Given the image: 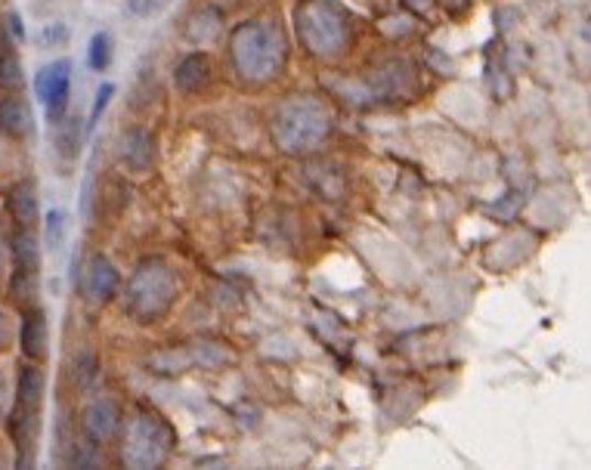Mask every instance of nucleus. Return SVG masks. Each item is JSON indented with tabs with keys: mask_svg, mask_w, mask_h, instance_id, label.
Wrapping results in <instances>:
<instances>
[{
	"mask_svg": "<svg viewBox=\"0 0 591 470\" xmlns=\"http://www.w3.org/2000/svg\"><path fill=\"white\" fill-rule=\"evenodd\" d=\"M232 75L245 87H263L273 84L288 59V41L280 22L273 19H245L230 32Z\"/></svg>",
	"mask_w": 591,
	"mask_h": 470,
	"instance_id": "f257e3e1",
	"label": "nucleus"
},
{
	"mask_svg": "<svg viewBox=\"0 0 591 470\" xmlns=\"http://www.w3.org/2000/svg\"><path fill=\"white\" fill-rule=\"evenodd\" d=\"M295 34L313 59L338 63L357 41V17L341 0H297Z\"/></svg>",
	"mask_w": 591,
	"mask_h": 470,
	"instance_id": "f03ea898",
	"label": "nucleus"
},
{
	"mask_svg": "<svg viewBox=\"0 0 591 470\" xmlns=\"http://www.w3.org/2000/svg\"><path fill=\"white\" fill-rule=\"evenodd\" d=\"M273 143L285 155H313L335 130V112L322 97L295 94L273 112Z\"/></svg>",
	"mask_w": 591,
	"mask_h": 470,
	"instance_id": "7ed1b4c3",
	"label": "nucleus"
},
{
	"mask_svg": "<svg viewBox=\"0 0 591 470\" xmlns=\"http://www.w3.org/2000/svg\"><path fill=\"white\" fill-rule=\"evenodd\" d=\"M177 273L162 258H146L136 263L131 282L124 288V313L133 323L155 325L165 319L177 300Z\"/></svg>",
	"mask_w": 591,
	"mask_h": 470,
	"instance_id": "20e7f679",
	"label": "nucleus"
},
{
	"mask_svg": "<svg viewBox=\"0 0 591 470\" xmlns=\"http://www.w3.org/2000/svg\"><path fill=\"white\" fill-rule=\"evenodd\" d=\"M44 390H47V374L41 362H29L17 378V393H13V412H10V437L17 446V464H34V442H37V424H41V408H44Z\"/></svg>",
	"mask_w": 591,
	"mask_h": 470,
	"instance_id": "39448f33",
	"label": "nucleus"
},
{
	"mask_svg": "<svg viewBox=\"0 0 591 470\" xmlns=\"http://www.w3.org/2000/svg\"><path fill=\"white\" fill-rule=\"evenodd\" d=\"M174 427L158 412H136L121 434V464L133 470H155L174 455Z\"/></svg>",
	"mask_w": 591,
	"mask_h": 470,
	"instance_id": "423d86ee",
	"label": "nucleus"
},
{
	"mask_svg": "<svg viewBox=\"0 0 591 470\" xmlns=\"http://www.w3.org/2000/svg\"><path fill=\"white\" fill-rule=\"evenodd\" d=\"M232 350L217 341H189L167 347L149 357V372L155 374H183L198 372V369H223L232 362Z\"/></svg>",
	"mask_w": 591,
	"mask_h": 470,
	"instance_id": "0eeeda50",
	"label": "nucleus"
},
{
	"mask_svg": "<svg viewBox=\"0 0 591 470\" xmlns=\"http://www.w3.org/2000/svg\"><path fill=\"white\" fill-rule=\"evenodd\" d=\"M360 97L369 102H396V99H409L418 94V75H415V65L403 56H391V59H381L362 81Z\"/></svg>",
	"mask_w": 591,
	"mask_h": 470,
	"instance_id": "6e6552de",
	"label": "nucleus"
},
{
	"mask_svg": "<svg viewBox=\"0 0 591 470\" xmlns=\"http://www.w3.org/2000/svg\"><path fill=\"white\" fill-rule=\"evenodd\" d=\"M34 97L44 106L50 124L63 121L68 114V97H72V63L59 59V63L44 65L34 75Z\"/></svg>",
	"mask_w": 591,
	"mask_h": 470,
	"instance_id": "1a4fd4ad",
	"label": "nucleus"
},
{
	"mask_svg": "<svg viewBox=\"0 0 591 470\" xmlns=\"http://www.w3.org/2000/svg\"><path fill=\"white\" fill-rule=\"evenodd\" d=\"M121 424H124V412H121V406H118L112 396H97L81 412L84 437L90 439L94 446H106V442L118 439Z\"/></svg>",
	"mask_w": 591,
	"mask_h": 470,
	"instance_id": "9d476101",
	"label": "nucleus"
},
{
	"mask_svg": "<svg viewBox=\"0 0 591 470\" xmlns=\"http://www.w3.org/2000/svg\"><path fill=\"white\" fill-rule=\"evenodd\" d=\"M158 159L155 133L146 128H128L118 140V162L128 174H149Z\"/></svg>",
	"mask_w": 591,
	"mask_h": 470,
	"instance_id": "9b49d317",
	"label": "nucleus"
},
{
	"mask_svg": "<svg viewBox=\"0 0 591 470\" xmlns=\"http://www.w3.org/2000/svg\"><path fill=\"white\" fill-rule=\"evenodd\" d=\"M84 288H87V297H90L94 304L116 300L118 292H121V273H118L112 258H106V254H94V258H90L87 273H84Z\"/></svg>",
	"mask_w": 591,
	"mask_h": 470,
	"instance_id": "f8f14e48",
	"label": "nucleus"
},
{
	"mask_svg": "<svg viewBox=\"0 0 591 470\" xmlns=\"http://www.w3.org/2000/svg\"><path fill=\"white\" fill-rule=\"evenodd\" d=\"M0 136L13 143H29L34 136V114L29 99L19 94H7L0 99Z\"/></svg>",
	"mask_w": 591,
	"mask_h": 470,
	"instance_id": "ddd939ff",
	"label": "nucleus"
},
{
	"mask_svg": "<svg viewBox=\"0 0 591 470\" xmlns=\"http://www.w3.org/2000/svg\"><path fill=\"white\" fill-rule=\"evenodd\" d=\"M22 87H25V68H22L17 37L10 32L7 19H0V90L19 94Z\"/></svg>",
	"mask_w": 591,
	"mask_h": 470,
	"instance_id": "4468645a",
	"label": "nucleus"
},
{
	"mask_svg": "<svg viewBox=\"0 0 591 470\" xmlns=\"http://www.w3.org/2000/svg\"><path fill=\"white\" fill-rule=\"evenodd\" d=\"M19 343H22V353L32 359V362H44L47 359V343H50V325L44 309L29 307L22 316V328H19Z\"/></svg>",
	"mask_w": 591,
	"mask_h": 470,
	"instance_id": "2eb2a0df",
	"label": "nucleus"
},
{
	"mask_svg": "<svg viewBox=\"0 0 591 470\" xmlns=\"http://www.w3.org/2000/svg\"><path fill=\"white\" fill-rule=\"evenodd\" d=\"M10 266H13V273H41V244H37L34 229H13Z\"/></svg>",
	"mask_w": 591,
	"mask_h": 470,
	"instance_id": "dca6fc26",
	"label": "nucleus"
},
{
	"mask_svg": "<svg viewBox=\"0 0 591 470\" xmlns=\"http://www.w3.org/2000/svg\"><path fill=\"white\" fill-rule=\"evenodd\" d=\"M208 81H211V59H208V53H189L174 68V84H177L180 94H198Z\"/></svg>",
	"mask_w": 591,
	"mask_h": 470,
	"instance_id": "f3484780",
	"label": "nucleus"
},
{
	"mask_svg": "<svg viewBox=\"0 0 591 470\" xmlns=\"http://www.w3.org/2000/svg\"><path fill=\"white\" fill-rule=\"evenodd\" d=\"M223 29H227L223 13H220L217 7H201V10H196V13L189 17V22H186V37H189L196 47H208V44H214V41L223 34Z\"/></svg>",
	"mask_w": 591,
	"mask_h": 470,
	"instance_id": "a211bd4d",
	"label": "nucleus"
},
{
	"mask_svg": "<svg viewBox=\"0 0 591 470\" xmlns=\"http://www.w3.org/2000/svg\"><path fill=\"white\" fill-rule=\"evenodd\" d=\"M10 217L17 229H34L37 227V189L34 183H17L10 193Z\"/></svg>",
	"mask_w": 591,
	"mask_h": 470,
	"instance_id": "6ab92c4d",
	"label": "nucleus"
},
{
	"mask_svg": "<svg viewBox=\"0 0 591 470\" xmlns=\"http://www.w3.org/2000/svg\"><path fill=\"white\" fill-rule=\"evenodd\" d=\"M53 152L66 162H75L81 152V118L66 114L63 121L53 124Z\"/></svg>",
	"mask_w": 591,
	"mask_h": 470,
	"instance_id": "aec40b11",
	"label": "nucleus"
},
{
	"mask_svg": "<svg viewBox=\"0 0 591 470\" xmlns=\"http://www.w3.org/2000/svg\"><path fill=\"white\" fill-rule=\"evenodd\" d=\"M37 294H41V273H10V297L17 307H34Z\"/></svg>",
	"mask_w": 591,
	"mask_h": 470,
	"instance_id": "412c9836",
	"label": "nucleus"
},
{
	"mask_svg": "<svg viewBox=\"0 0 591 470\" xmlns=\"http://www.w3.org/2000/svg\"><path fill=\"white\" fill-rule=\"evenodd\" d=\"M87 65H90L94 72H106V68L112 65V37H109V32H97L90 37Z\"/></svg>",
	"mask_w": 591,
	"mask_h": 470,
	"instance_id": "4be33fe9",
	"label": "nucleus"
},
{
	"mask_svg": "<svg viewBox=\"0 0 591 470\" xmlns=\"http://www.w3.org/2000/svg\"><path fill=\"white\" fill-rule=\"evenodd\" d=\"M44 239H47L50 251L63 248V242H66V214L63 211L47 214V232H44Z\"/></svg>",
	"mask_w": 591,
	"mask_h": 470,
	"instance_id": "5701e85b",
	"label": "nucleus"
},
{
	"mask_svg": "<svg viewBox=\"0 0 591 470\" xmlns=\"http://www.w3.org/2000/svg\"><path fill=\"white\" fill-rule=\"evenodd\" d=\"M116 97V84H99L97 99H94V112H90V128L99 121V114L106 112V106Z\"/></svg>",
	"mask_w": 591,
	"mask_h": 470,
	"instance_id": "b1692460",
	"label": "nucleus"
},
{
	"mask_svg": "<svg viewBox=\"0 0 591 470\" xmlns=\"http://www.w3.org/2000/svg\"><path fill=\"white\" fill-rule=\"evenodd\" d=\"M165 3L167 0H128V10H131L133 17L149 19V17H155Z\"/></svg>",
	"mask_w": 591,
	"mask_h": 470,
	"instance_id": "393cba45",
	"label": "nucleus"
},
{
	"mask_svg": "<svg viewBox=\"0 0 591 470\" xmlns=\"http://www.w3.org/2000/svg\"><path fill=\"white\" fill-rule=\"evenodd\" d=\"M75 374H78V387H87V384L97 378V359L90 357V353L78 357V369H75Z\"/></svg>",
	"mask_w": 591,
	"mask_h": 470,
	"instance_id": "a878e982",
	"label": "nucleus"
},
{
	"mask_svg": "<svg viewBox=\"0 0 591 470\" xmlns=\"http://www.w3.org/2000/svg\"><path fill=\"white\" fill-rule=\"evenodd\" d=\"M41 37H44V47H50L53 41H68V29L66 25H47Z\"/></svg>",
	"mask_w": 591,
	"mask_h": 470,
	"instance_id": "bb28decb",
	"label": "nucleus"
},
{
	"mask_svg": "<svg viewBox=\"0 0 591 470\" xmlns=\"http://www.w3.org/2000/svg\"><path fill=\"white\" fill-rule=\"evenodd\" d=\"M10 338H13V325H10V319H7V313L0 309V353L10 347Z\"/></svg>",
	"mask_w": 591,
	"mask_h": 470,
	"instance_id": "cd10ccee",
	"label": "nucleus"
},
{
	"mask_svg": "<svg viewBox=\"0 0 591 470\" xmlns=\"http://www.w3.org/2000/svg\"><path fill=\"white\" fill-rule=\"evenodd\" d=\"M7 258H10V248H7V236L0 229V278L7 276Z\"/></svg>",
	"mask_w": 591,
	"mask_h": 470,
	"instance_id": "c85d7f7f",
	"label": "nucleus"
},
{
	"mask_svg": "<svg viewBox=\"0 0 591 470\" xmlns=\"http://www.w3.org/2000/svg\"><path fill=\"white\" fill-rule=\"evenodd\" d=\"M440 7H446L449 13H461V10H468L471 7V0H437Z\"/></svg>",
	"mask_w": 591,
	"mask_h": 470,
	"instance_id": "c756f323",
	"label": "nucleus"
},
{
	"mask_svg": "<svg viewBox=\"0 0 591 470\" xmlns=\"http://www.w3.org/2000/svg\"><path fill=\"white\" fill-rule=\"evenodd\" d=\"M0 164H3V140H0Z\"/></svg>",
	"mask_w": 591,
	"mask_h": 470,
	"instance_id": "7c9ffc66",
	"label": "nucleus"
}]
</instances>
